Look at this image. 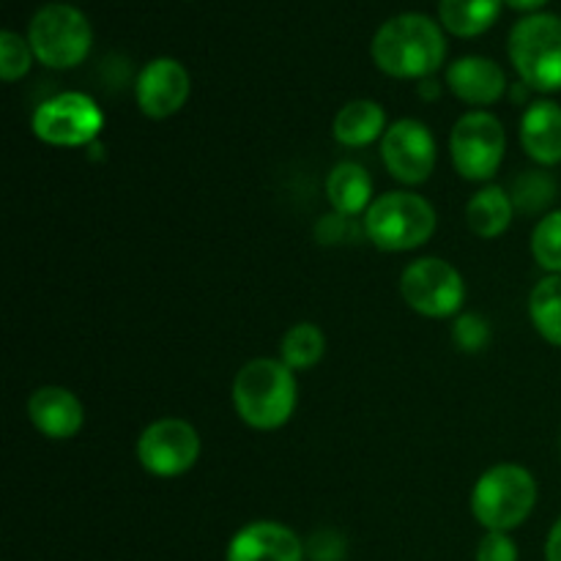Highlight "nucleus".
<instances>
[{
  "label": "nucleus",
  "instance_id": "obj_1",
  "mask_svg": "<svg viewBox=\"0 0 561 561\" xmlns=\"http://www.w3.org/2000/svg\"><path fill=\"white\" fill-rule=\"evenodd\" d=\"M373 60L394 80H427L447 58V38L425 14H398L383 22L370 44Z\"/></svg>",
  "mask_w": 561,
  "mask_h": 561
},
{
  "label": "nucleus",
  "instance_id": "obj_2",
  "mask_svg": "<svg viewBox=\"0 0 561 561\" xmlns=\"http://www.w3.org/2000/svg\"><path fill=\"white\" fill-rule=\"evenodd\" d=\"M230 398H233L236 414L247 427L272 433L288 425L294 416L296 403H299V383L283 359L261 356V359L247 362L236 373Z\"/></svg>",
  "mask_w": 561,
  "mask_h": 561
},
{
  "label": "nucleus",
  "instance_id": "obj_3",
  "mask_svg": "<svg viewBox=\"0 0 561 561\" xmlns=\"http://www.w3.org/2000/svg\"><path fill=\"white\" fill-rule=\"evenodd\" d=\"M438 228L431 201L416 192H387L373 201L362 217V230L383 252H411L425 247Z\"/></svg>",
  "mask_w": 561,
  "mask_h": 561
},
{
  "label": "nucleus",
  "instance_id": "obj_4",
  "mask_svg": "<svg viewBox=\"0 0 561 561\" xmlns=\"http://www.w3.org/2000/svg\"><path fill=\"white\" fill-rule=\"evenodd\" d=\"M537 507V480L526 466L496 463L482 471L471 491V515L488 531H513Z\"/></svg>",
  "mask_w": 561,
  "mask_h": 561
},
{
  "label": "nucleus",
  "instance_id": "obj_5",
  "mask_svg": "<svg viewBox=\"0 0 561 561\" xmlns=\"http://www.w3.org/2000/svg\"><path fill=\"white\" fill-rule=\"evenodd\" d=\"M507 53L526 88L537 93L561 91V16L529 14L515 22Z\"/></svg>",
  "mask_w": 561,
  "mask_h": 561
},
{
  "label": "nucleus",
  "instance_id": "obj_6",
  "mask_svg": "<svg viewBox=\"0 0 561 561\" xmlns=\"http://www.w3.org/2000/svg\"><path fill=\"white\" fill-rule=\"evenodd\" d=\"M27 42L47 69H75L88 58L93 31L88 16L69 3H47L33 14Z\"/></svg>",
  "mask_w": 561,
  "mask_h": 561
},
{
  "label": "nucleus",
  "instance_id": "obj_7",
  "mask_svg": "<svg viewBox=\"0 0 561 561\" xmlns=\"http://www.w3.org/2000/svg\"><path fill=\"white\" fill-rule=\"evenodd\" d=\"M507 153L504 124L488 110H469L460 115L449 135L453 168L466 181H491Z\"/></svg>",
  "mask_w": 561,
  "mask_h": 561
},
{
  "label": "nucleus",
  "instance_id": "obj_8",
  "mask_svg": "<svg viewBox=\"0 0 561 561\" xmlns=\"http://www.w3.org/2000/svg\"><path fill=\"white\" fill-rule=\"evenodd\" d=\"M33 135L55 148H85L96 142L104 129V113L82 91H66L47 99L31 118Z\"/></svg>",
  "mask_w": 561,
  "mask_h": 561
},
{
  "label": "nucleus",
  "instance_id": "obj_9",
  "mask_svg": "<svg viewBox=\"0 0 561 561\" xmlns=\"http://www.w3.org/2000/svg\"><path fill=\"white\" fill-rule=\"evenodd\" d=\"M400 294L420 316L453 318L466 301V279L444 257H420L400 274Z\"/></svg>",
  "mask_w": 561,
  "mask_h": 561
},
{
  "label": "nucleus",
  "instance_id": "obj_10",
  "mask_svg": "<svg viewBox=\"0 0 561 561\" xmlns=\"http://www.w3.org/2000/svg\"><path fill=\"white\" fill-rule=\"evenodd\" d=\"M203 442L195 425L179 416L151 422L137 438V460L142 469L159 480H173L195 469L201 460Z\"/></svg>",
  "mask_w": 561,
  "mask_h": 561
},
{
  "label": "nucleus",
  "instance_id": "obj_11",
  "mask_svg": "<svg viewBox=\"0 0 561 561\" xmlns=\"http://www.w3.org/2000/svg\"><path fill=\"white\" fill-rule=\"evenodd\" d=\"M436 137L422 121H394V124H389L387 135L381 137V162L387 173L398 179L400 184H425L436 170Z\"/></svg>",
  "mask_w": 561,
  "mask_h": 561
},
{
  "label": "nucleus",
  "instance_id": "obj_12",
  "mask_svg": "<svg viewBox=\"0 0 561 561\" xmlns=\"http://www.w3.org/2000/svg\"><path fill=\"white\" fill-rule=\"evenodd\" d=\"M192 91L190 71L175 58H153L135 80L137 107L146 118L164 121L179 113Z\"/></svg>",
  "mask_w": 561,
  "mask_h": 561
},
{
  "label": "nucleus",
  "instance_id": "obj_13",
  "mask_svg": "<svg viewBox=\"0 0 561 561\" xmlns=\"http://www.w3.org/2000/svg\"><path fill=\"white\" fill-rule=\"evenodd\" d=\"M307 546L277 520H252L228 542L225 561H305Z\"/></svg>",
  "mask_w": 561,
  "mask_h": 561
},
{
  "label": "nucleus",
  "instance_id": "obj_14",
  "mask_svg": "<svg viewBox=\"0 0 561 561\" xmlns=\"http://www.w3.org/2000/svg\"><path fill=\"white\" fill-rule=\"evenodd\" d=\"M27 420L49 442H69L85 425V409L71 389L38 387L27 398Z\"/></svg>",
  "mask_w": 561,
  "mask_h": 561
},
{
  "label": "nucleus",
  "instance_id": "obj_15",
  "mask_svg": "<svg viewBox=\"0 0 561 561\" xmlns=\"http://www.w3.org/2000/svg\"><path fill=\"white\" fill-rule=\"evenodd\" d=\"M447 85L460 102L471 104V107H491L510 88L502 66L482 55H463L449 64Z\"/></svg>",
  "mask_w": 561,
  "mask_h": 561
},
{
  "label": "nucleus",
  "instance_id": "obj_16",
  "mask_svg": "<svg viewBox=\"0 0 561 561\" xmlns=\"http://www.w3.org/2000/svg\"><path fill=\"white\" fill-rule=\"evenodd\" d=\"M520 146L526 157L540 168L561 164V104L537 99L520 115Z\"/></svg>",
  "mask_w": 561,
  "mask_h": 561
},
{
  "label": "nucleus",
  "instance_id": "obj_17",
  "mask_svg": "<svg viewBox=\"0 0 561 561\" xmlns=\"http://www.w3.org/2000/svg\"><path fill=\"white\" fill-rule=\"evenodd\" d=\"M387 113L373 99H354L334 115L332 135L345 148H367L387 135Z\"/></svg>",
  "mask_w": 561,
  "mask_h": 561
},
{
  "label": "nucleus",
  "instance_id": "obj_18",
  "mask_svg": "<svg viewBox=\"0 0 561 561\" xmlns=\"http://www.w3.org/2000/svg\"><path fill=\"white\" fill-rule=\"evenodd\" d=\"M327 201L340 217H359L373 206V179L359 162H340L327 175Z\"/></svg>",
  "mask_w": 561,
  "mask_h": 561
},
{
  "label": "nucleus",
  "instance_id": "obj_19",
  "mask_svg": "<svg viewBox=\"0 0 561 561\" xmlns=\"http://www.w3.org/2000/svg\"><path fill=\"white\" fill-rule=\"evenodd\" d=\"M513 217V197L499 184H485L466 203V225L477 239H499L510 230Z\"/></svg>",
  "mask_w": 561,
  "mask_h": 561
},
{
  "label": "nucleus",
  "instance_id": "obj_20",
  "mask_svg": "<svg viewBox=\"0 0 561 561\" xmlns=\"http://www.w3.org/2000/svg\"><path fill=\"white\" fill-rule=\"evenodd\" d=\"M502 5L504 0H438V20L453 36L474 38L496 25Z\"/></svg>",
  "mask_w": 561,
  "mask_h": 561
},
{
  "label": "nucleus",
  "instance_id": "obj_21",
  "mask_svg": "<svg viewBox=\"0 0 561 561\" xmlns=\"http://www.w3.org/2000/svg\"><path fill=\"white\" fill-rule=\"evenodd\" d=\"M529 318L546 343L561 348V274H548L531 288Z\"/></svg>",
  "mask_w": 561,
  "mask_h": 561
},
{
  "label": "nucleus",
  "instance_id": "obj_22",
  "mask_svg": "<svg viewBox=\"0 0 561 561\" xmlns=\"http://www.w3.org/2000/svg\"><path fill=\"white\" fill-rule=\"evenodd\" d=\"M327 354V334L321 327L310 321L294 323L279 340V359L290 370H312Z\"/></svg>",
  "mask_w": 561,
  "mask_h": 561
},
{
  "label": "nucleus",
  "instance_id": "obj_23",
  "mask_svg": "<svg viewBox=\"0 0 561 561\" xmlns=\"http://www.w3.org/2000/svg\"><path fill=\"white\" fill-rule=\"evenodd\" d=\"M557 179L548 170H524L518 179L513 181V197L515 211L520 214H542L553 201H557Z\"/></svg>",
  "mask_w": 561,
  "mask_h": 561
},
{
  "label": "nucleus",
  "instance_id": "obj_24",
  "mask_svg": "<svg viewBox=\"0 0 561 561\" xmlns=\"http://www.w3.org/2000/svg\"><path fill=\"white\" fill-rule=\"evenodd\" d=\"M531 257L548 274H561V208L542 214L531 230Z\"/></svg>",
  "mask_w": 561,
  "mask_h": 561
},
{
  "label": "nucleus",
  "instance_id": "obj_25",
  "mask_svg": "<svg viewBox=\"0 0 561 561\" xmlns=\"http://www.w3.org/2000/svg\"><path fill=\"white\" fill-rule=\"evenodd\" d=\"M33 58L36 55H33L27 38H22L14 31L0 33V77H3V82L22 80L31 71Z\"/></svg>",
  "mask_w": 561,
  "mask_h": 561
},
{
  "label": "nucleus",
  "instance_id": "obj_26",
  "mask_svg": "<svg viewBox=\"0 0 561 561\" xmlns=\"http://www.w3.org/2000/svg\"><path fill=\"white\" fill-rule=\"evenodd\" d=\"M453 343L463 354H480L491 345V323L477 312H460L453 323Z\"/></svg>",
  "mask_w": 561,
  "mask_h": 561
},
{
  "label": "nucleus",
  "instance_id": "obj_27",
  "mask_svg": "<svg viewBox=\"0 0 561 561\" xmlns=\"http://www.w3.org/2000/svg\"><path fill=\"white\" fill-rule=\"evenodd\" d=\"M474 561H518V546L510 531H488L477 546Z\"/></svg>",
  "mask_w": 561,
  "mask_h": 561
},
{
  "label": "nucleus",
  "instance_id": "obj_28",
  "mask_svg": "<svg viewBox=\"0 0 561 561\" xmlns=\"http://www.w3.org/2000/svg\"><path fill=\"white\" fill-rule=\"evenodd\" d=\"M345 553V542L340 540L337 531H318L307 542V557L312 561H340Z\"/></svg>",
  "mask_w": 561,
  "mask_h": 561
},
{
  "label": "nucleus",
  "instance_id": "obj_29",
  "mask_svg": "<svg viewBox=\"0 0 561 561\" xmlns=\"http://www.w3.org/2000/svg\"><path fill=\"white\" fill-rule=\"evenodd\" d=\"M546 561H561V515L557 518V524L551 526V531H548Z\"/></svg>",
  "mask_w": 561,
  "mask_h": 561
},
{
  "label": "nucleus",
  "instance_id": "obj_30",
  "mask_svg": "<svg viewBox=\"0 0 561 561\" xmlns=\"http://www.w3.org/2000/svg\"><path fill=\"white\" fill-rule=\"evenodd\" d=\"M504 3L510 5L513 11H520V14H540L542 5L548 3V0H504Z\"/></svg>",
  "mask_w": 561,
  "mask_h": 561
},
{
  "label": "nucleus",
  "instance_id": "obj_31",
  "mask_svg": "<svg viewBox=\"0 0 561 561\" xmlns=\"http://www.w3.org/2000/svg\"><path fill=\"white\" fill-rule=\"evenodd\" d=\"M420 93H422V96H425V99H433V96H438V93H442V88H438L436 82H433L431 77H427V80H422Z\"/></svg>",
  "mask_w": 561,
  "mask_h": 561
}]
</instances>
